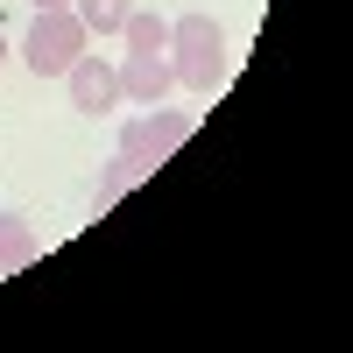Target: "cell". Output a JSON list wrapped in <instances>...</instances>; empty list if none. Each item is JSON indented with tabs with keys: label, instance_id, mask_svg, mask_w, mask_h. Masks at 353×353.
I'll return each instance as SVG.
<instances>
[{
	"label": "cell",
	"instance_id": "2",
	"mask_svg": "<svg viewBox=\"0 0 353 353\" xmlns=\"http://www.w3.org/2000/svg\"><path fill=\"white\" fill-rule=\"evenodd\" d=\"M170 71H176V85H191V92H212L226 78V28L212 14L170 21Z\"/></svg>",
	"mask_w": 353,
	"mask_h": 353
},
{
	"label": "cell",
	"instance_id": "9",
	"mask_svg": "<svg viewBox=\"0 0 353 353\" xmlns=\"http://www.w3.org/2000/svg\"><path fill=\"white\" fill-rule=\"evenodd\" d=\"M36 8H71V0H36Z\"/></svg>",
	"mask_w": 353,
	"mask_h": 353
},
{
	"label": "cell",
	"instance_id": "5",
	"mask_svg": "<svg viewBox=\"0 0 353 353\" xmlns=\"http://www.w3.org/2000/svg\"><path fill=\"white\" fill-rule=\"evenodd\" d=\"M64 78H71V106H78V113H92V121L121 106V71H113V64H99L92 50H85V57H78V64H71Z\"/></svg>",
	"mask_w": 353,
	"mask_h": 353
},
{
	"label": "cell",
	"instance_id": "10",
	"mask_svg": "<svg viewBox=\"0 0 353 353\" xmlns=\"http://www.w3.org/2000/svg\"><path fill=\"white\" fill-rule=\"evenodd\" d=\"M0 64H8V36H0Z\"/></svg>",
	"mask_w": 353,
	"mask_h": 353
},
{
	"label": "cell",
	"instance_id": "7",
	"mask_svg": "<svg viewBox=\"0 0 353 353\" xmlns=\"http://www.w3.org/2000/svg\"><path fill=\"white\" fill-rule=\"evenodd\" d=\"M71 14L85 21V36H121L128 14H134V0H71Z\"/></svg>",
	"mask_w": 353,
	"mask_h": 353
},
{
	"label": "cell",
	"instance_id": "3",
	"mask_svg": "<svg viewBox=\"0 0 353 353\" xmlns=\"http://www.w3.org/2000/svg\"><path fill=\"white\" fill-rule=\"evenodd\" d=\"M85 21L71 14V8H36V28H28V43H21V57H28V71L36 78H64L78 57H85Z\"/></svg>",
	"mask_w": 353,
	"mask_h": 353
},
{
	"label": "cell",
	"instance_id": "4",
	"mask_svg": "<svg viewBox=\"0 0 353 353\" xmlns=\"http://www.w3.org/2000/svg\"><path fill=\"white\" fill-rule=\"evenodd\" d=\"M191 128H198L191 113H163V106H156V113H141V121H128V128H121V156H128L141 176H149L156 163H170V156L191 141Z\"/></svg>",
	"mask_w": 353,
	"mask_h": 353
},
{
	"label": "cell",
	"instance_id": "6",
	"mask_svg": "<svg viewBox=\"0 0 353 353\" xmlns=\"http://www.w3.org/2000/svg\"><path fill=\"white\" fill-rule=\"evenodd\" d=\"M43 254V241H36V226H28L21 212H0V276H21L28 261Z\"/></svg>",
	"mask_w": 353,
	"mask_h": 353
},
{
	"label": "cell",
	"instance_id": "8",
	"mask_svg": "<svg viewBox=\"0 0 353 353\" xmlns=\"http://www.w3.org/2000/svg\"><path fill=\"white\" fill-rule=\"evenodd\" d=\"M134 176H141V170H134V163H128V156H121V163H113V170H106V176H99V205H113V198H121V191H128V184H134Z\"/></svg>",
	"mask_w": 353,
	"mask_h": 353
},
{
	"label": "cell",
	"instance_id": "1",
	"mask_svg": "<svg viewBox=\"0 0 353 353\" xmlns=\"http://www.w3.org/2000/svg\"><path fill=\"white\" fill-rule=\"evenodd\" d=\"M128 64H121V99L134 106H163V92L176 85L170 71V21L163 14H128Z\"/></svg>",
	"mask_w": 353,
	"mask_h": 353
}]
</instances>
